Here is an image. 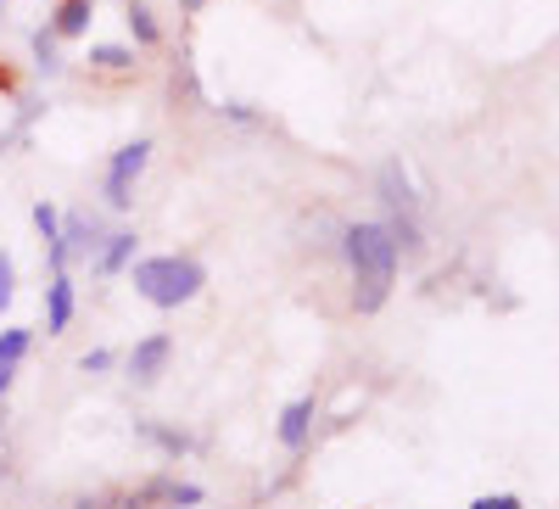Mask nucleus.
Segmentation results:
<instances>
[{
	"mask_svg": "<svg viewBox=\"0 0 559 509\" xmlns=\"http://www.w3.org/2000/svg\"><path fill=\"white\" fill-rule=\"evenodd\" d=\"M342 258L353 274V308L381 313L397 286V247L386 236V224H342Z\"/></svg>",
	"mask_w": 559,
	"mask_h": 509,
	"instance_id": "obj_1",
	"label": "nucleus"
},
{
	"mask_svg": "<svg viewBox=\"0 0 559 509\" xmlns=\"http://www.w3.org/2000/svg\"><path fill=\"white\" fill-rule=\"evenodd\" d=\"M129 286L146 297L152 308H185V303H197L202 286H207V269L197 258H185V252H163V258H134L129 269Z\"/></svg>",
	"mask_w": 559,
	"mask_h": 509,
	"instance_id": "obj_2",
	"label": "nucleus"
},
{
	"mask_svg": "<svg viewBox=\"0 0 559 509\" xmlns=\"http://www.w3.org/2000/svg\"><path fill=\"white\" fill-rule=\"evenodd\" d=\"M146 163H152V141H129V146L112 152V163L102 174V197H107L112 213H123L134 202V185H140V174H146Z\"/></svg>",
	"mask_w": 559,
	"mask_h": 509,
	"instance_id": "obj_3",
	"label": "nucleus"
},
{
	"mask_svg": "<svg viewBox=\"0 0 559 509\" xmlns=\"http://www.w3.org/2000/svg\"><path fill=\"white\" fill-rule=\"evenodd\" d=\"M168 358H174V336L152 331V336H140V342H134V353L123 358V369H129V381H134V387H152L163 369H168Z\"/></svg>",
	"mask_w": 559,
	"mask_h": 509,
	"instance_id": "obj_4",
	"label": "nucleus"
},
{
	"mask_svg": "<svg viewBox=\"0 0 559 509\" xmlns=\"http://www.w3.org/2000/svg\"><path fill=\"white\" fill-rule=\"evenodd\" d=\"M313 421H319V403L313 398H292L286 409H280V426H274V437H280V448H308V437H313Z\"/></svg>",
	"mask_w": 559,
	"mask_h": 509,
	"instance_id": "obj_5",
	"label": "nucleus"
},
{
	"mask_svg": "<svg viewBox=\"0 0 559 509\" xmlns=\"http://www.w3.org/2000/svg\"><path fill=\"white\" fill-rule=\"evenodd\" d=\"M376 191H381V208H386V213H414V218H419V197H414V179H408L403 163H381Z\"/></svg>",
	"mask_w": 559,
	"mask_h": 509,
	"instance_id": "obj_6",
	"label": "nucleus"
},
{
	"mask_svg": "<svg viewBox=\"0 0 559 509\" xmlns=\"http://www.w3.org/2000/svg\"><path fill=\"white\" fill-rule=\"evenodd\" d=\"M73 313H79V303H73V281L62 269V274H51V286H45V336H62L73 325Z\"/></svg>",
	"mask_w": 559,
	"mask_h": 509,
	"instance_id": "obj_7",
	"label": "nucleus"
},
{
	"mask_svg": "<svg viewBox=\"0 0 559 509\" xmlns=\"http://www.w3.org/2000/svg\"><path fill=\"white\" fill-rule=\"evenodd\" d=\"M28 347H34V331H28V325H0V398L12 392V381H17V369H23Z\"/></svg>",
	"mask_w": 559,
	"mask_h": 509,
	"instance_id": "obj_8",
	"label": "nucleus"
},
{
	"mask_svg": "<svg viewBox=\"0 0 559 509\" xmlns=\"http://www.w3.org/2000/svg\"><path fill=\"white\" fill-rule=\"evenodd\" d=\"M90 23H96V0H57V12H51V28L57 39H84Z\"/></svg>",
	"mask_w": 559,
	"mask_h": 509,
	"instance_id": "obj_9",
	"label": "nucleus"
},
{
	"mask_svg": "<svg viewBox=\"0 0 559 509\" xmlns=\"http://www.w3.org/2000/svg\"><path fill=\"white\" fill-rule=\"evenodd\" d=\"M140 252V236L134 229H107V241L96 247V274H123Z\"/></svg>",
	"mask_w": 559,
	"mask_h": 509,
	"instance_id": "obj_10",
	"label": "nucleus"
},
{
	"mask_svg": "<svg viewBox=\"0 0 559 509\" xmlns=\"http://www.w3.org/2000/svg\"><path fill=\"white\" fill-rule=\"evenodd\" d=\"M123 23H129V34H134V45H140V51H152V45H163L157 12L146 7V0H129V7H123Z\"/></svg>",
	"mask_w": 559,
	"mask_h": 509,
	"instance_id": "obj_11",
	"label": "nucleus"
},
{
	"mask_svg": "<svg viewBox=\"0 0 559 509\" xmlns=\"http://www.w3.org/2000/svg\"><path fill=\"white\" fill-rule=\"evenodd\" d=\"M84 62L102 68V73H123V68H134V51H129V45H90Z\"/></svg>",
	"mask_w": 559,
	"mask_h": 509,
	"instance_id": "obj_12",
	"label": "nucleus"
},
{
	"mask_svg": "<svg viewBox=\"0 0 559 509\" xmlns=\"http://www.w3.org/2000/svg\"><path fill=\"white\" fill-rule=\"evenodd\" d=\"M34 62H39V73H62V57H57V34H51V28H39V34H34Z\"/></svg>",
	"mask_w": 559,
	"mask_h": 509,
	"instance_id": "obj_13",
	"label": "nucleus"
},
{
	"mask_svg": "<svg viewBox=\"0 0 559 509\" xmlns=\"http://www.w3.org/2000/svg\"><path fill=\"white\" fill-rule=\"evenodd\" d=\"M140 431H146V437H152V442H157L163 453H174V459L197 448V442H191V437H185V431H168V426H140Z\"/></svg>",
	"mask_w": 559,
	"mask_h": 509,
	"instance_id": "obj_14",
	"label": "nucleus"
},
{
	"mask_svg": "<svg viewBox=\"0 0 559 509\" xmlns=\"http://www.w3.org/2000/svg\"><path fill=\"white\" fill-rule=\"evenodd\" d=\"M34 229H39V241H57V229H62V208H57V202H34Z\"/></svg>",
	"mask_w": 559,
	"mask_h": 509,
	"instance_id": "obj_15",
	"label": "nucleus"
},
{
	"mask_svg": "<svg viewBox=\"0 0 559 509\" xmlns=\"http://www.w3.org/2000/svg\"><path fill=\"white\" fill-rule=\"evenodd\" d=\"M174 509H197V504H207V493L197 487V482H168V493H163Z\"/></svg>",
	"mask_w": 559,
	"mask_h": 509,
	"instance_id": "obj_16",
	"label": "nucleus"
},
{
	"mask_svg": "<svg viewBox=\"0 0 559 509\" xmlns=\"http://www.w3.org/2000/svg\"><path fill=\"white\" fill-rule=\"evenodd\" d=\"M12 297H17V258L0 252V313L12 308Z\"/></svg>",
	"mask_w": 559,
	"mask_h": 509,
	"instance_id": "obj_17",
	"label": "nucleus"
},
{
	"mask_svg": "<svg viewBox=\"0 0 559 509\" xmlns=\"http://www.w3.org/2000/svg\"><path fill=\"white\" fill-rule=\"evenodd\" d=\"M471 509H526V498L521 493H481V498H471Z\"/></svg>",
	"mask_w": 559,
	"mask_h": 509,
	"instance_id": "obj_18",
	"label": "nucleus"
},
{
	"mask_svg": "<svg viewBox=\"0 0 559 509\" xmlns=\"http://www.w3.org/2000/svg\"><path fill=\"white\" fill-rule=\"evenodd\" d=\"M112 364H118V358H112L107 347H90V353L79 358V369H84V376H107V369H112Z\"/></svg>",
	"mask_w": 559,
	"mask_h": 509,
	"instance_id": "obj_19",
	"label": "nucleus"
},
{
	"mask_svg": "<svg viewBox=\"0 0 559 509\" xmlns=\"http://www.w3.org/2000/svg\"><path fill=\"white\" fill-rule=\"evenodd\" d=\"M224 118H236V123H258V113H252L247 102H229V107H224Z\"/></svg>",
	"mask_w": 559,
	"mask_h": 509,
	"instance_id": "obj_20",
	"label": "nucleus"
},
{
	"mask_svg": "<svg viewBox=\"0 0 559 509\" xmlns=\"http://www.w3.org/2000/svg\"><path fill=\"white\" fill-rule=\"evenodd\" d=\"M179 7H185V12H202V7H207V0H179Z\"/></svg>",
	"mask_w": 559,
	"mask_h": 509,
	"instance_id": "obj_21",
	"label": "nucleus"
},
{
	"mask_svg": "<svg viewBox=\"0 0 559 509\" xmlns=\"http://www.w3.org/2000/svg\"><path fill=\"white\" fill-rule=\"evenodd\" d=\"M0 90H12V73L7 68H0Z\"/></svg>",
	"mask_w": 559,
	"mask_h": 509,
	"instance_id": "obj_22",
	"label": "nucleus"
},
{
	"mask_svg": "<svg viewBox=\"0 0 559 509\" xmlns=\"http://www.w3.org/2000/svg\"><path fill=\"white\" fill-rule=\"evenodd\" d=\"M0 7H7V0H0Z\"/></svg>",
	"mask_w": 559,
	"mask_h": 509,
	"instance_id": "obj_23",
	"label": "nucleus"
}]
</instances>
